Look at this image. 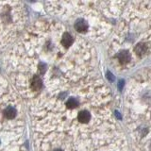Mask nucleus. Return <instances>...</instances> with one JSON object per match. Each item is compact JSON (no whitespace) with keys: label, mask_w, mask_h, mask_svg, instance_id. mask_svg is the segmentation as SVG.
Masks as SVG:
<instances>
[{"label":"nucleus","mask_w":151,"mask_h":151,"mask_svg":"<svg viewBox=\"0 0 151 151\" xmlns=\"http://www.w3.org/2000/svg\"><path fill=\"white\" fill-rule=\"evenodd\" d=\"M42 86V79L40 78L39 76L34 75L32 77L31 80H30V89H31V91H34V92L40 91Z\"/></svg>","instance_id":"1"},{"label":"nucleus","mask_w":151,"mask_h":151,"mask_svg":"<svg viewBox=\"0 0 151 151\" xmlns=\"http://www.w3.org/2000/svg\"><path fill=\"white\" fill-rule=\"evenodd\" d=\"M91 118H92L91 112L86 110H83L78 113V121L79 123H82V124L89 123V121H91Z\"/></svg>","instance_id":"2"},{"label":"nucleus","mask_w":151,"mask_h":151,"mask_svg":"<svg viewBox=\"0 0 151 151\" xmlns=\"http://www.w3.org/2000/svg\"><path fill=\"white\" fill-rule=\"evenodd\" d=\"M74 44V38L71 36L70 33L64 32L61 36V45L64 47H69Z\"/></svg>","instance_id":"3"},{"label":"nucleus","mask_w":151,"mask_h":151,"mask_svg":"<svg viewBox=\"0 0 151 151\" xmlns=\"http://www.w3.org/2000/svg\"><path fill=\"white\" fill-rule=\"evenodd\" d=\"M88 24L84 20H78L75 24V28L78 32H85L88 29Z\"/></svg>","instance_id":"4"},{"label":"nucleus","mask_w":151,"mask_h":151,"mask_svg":"<svg viewBox=\"0 0 151 151\" xmlns=\"http://www.w3.org/2000/svg\"><path fill=\"white\" fill-rule=\"evenodd\" d=\"M3 113H4V115L7 119H13L16 115V110H15V108H13L12 106H9L5 109Z\"/></svg>","instance_id":"5"},{"label":"nucleus","mask_w":151,"mask_h":151,"mask_svg":"<svg viewBox=\"0 0 151 151\" xmlns=\"http://www.w3.org/2000/svg\"><path fill=\"white\" fill-rule=\"evenodd\" d=\"M78 106V101L76 98L71 97L69 98L67 101H66V108L69 109V110H74V109H77Z\"/></svg>","instance_id":"6"},{"label":"nucleus","mask_w":151,"mask_h":151,"mask_svg":"<svg viewBox=\"0 0 151 151\" xmlns=\"http://www.w3.org/2000/svg\"><path fill=\"white\" fill-rule=\"evenodd\" d=\"M117 57H118V60H120V63H123V64L129 63V54L127 53V52H126V51L120 52Z\"/></svg>","instance_id":"7"},{"label":"nucleus","mask_w":151,"mask_h":151,"mask_svg":"<svg viewBox=\"0 0 151 151\" xmlns=\"http://www.w3.org/2000/svg\"><path fill=\"white\" fill-rule=\"evenodd\" d=\"M147 51V46L145 45H138L135 47V52L140 56H143Z\"/></svg>","instance_id":"8"},{"label":"nucleus","mask_w":151,"mask_h":151,"mask_svg":"<svg viewBox=\"0 0 151 151\" xmlns=\"http://www.w3.org/2000/svg\"><path fill=\"white\" fill-rule=\"evenodd\" d=\"M52 151H63V150H61V149H53Z\"/></svg>","instance_id":"9"}]
</instances>
